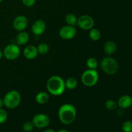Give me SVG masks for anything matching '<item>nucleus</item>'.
Here are the masks:
<instances>
[{
	"label": "nucleus",
	"instance_id": "obj_21",
	"mask_svg": "<svg viewBox=\"0 0 132 132\" xmlns=\"http://www.w3.org/2000/svg\"><path fill=\"white\" fill-rule=\"evenodd\" d=\"M86 64L88 69L96 70L98 67V62L97 59L94 57H90L87 59Z\"/></svg>",
	"mask_w": 132,
	"mask_h": 132
},
{
	"label": "nucleus",
	"instance_id": "obj_24",
	"mask_svg": "<svg viewBox=\"0 0 132 132\" xmlns=\"http://www.w3.org/2000/svg\"><path fill=\"white\" fill-rule=\"evenodd\" d=\"M123 132H132V122L130 121H125L122 126Z\"/></svg>",
	"mask_w": 132,
	"mask_h": 132
},
{
	"label": "nucleus",
	"instance_id": "obj_23",
	"mask_svg": "<svg viewBox=\"0 0 132 132\" xmlns=\"http://www.w3.org/2000/svg\"><path fill=\"white\" fill-rule=\"evenodd\" d=\"M34 125L32 122V121H27L24 123H23V126H22V128L23 130L25 132H30L34 128Z\"/></svg>",
	"mask_w": 132,
	"mask_h": 132
},
{
	"label": "nucleus",
	"instance_id": "obj_11",
	"mask_svg": "<svg viewBox=\"0 0 132 132\" xmlns=\"http://www.w3.org/2000/svg\"><path fill=\"white\" fill-rule=\"evenodd\" d=\"M46 27V25L45 21H43V19H37L36 21L34 22L31 30L34 34L39 36L42 35L45 32Z\"/></svg>",
	"mask_w": 132,
	"mask_h": 132
},
{
	"label": "nucleus",
	"instance_id": "obj_18",
	"mask_svg": "<svg viewBox=\"0 0 132 132\" xmlns=\"http://www.w3.org/2000/svg\"><path fill=\"white\" fill-rule=\"evenodd\" d=\"M65 22L68 25L75 27L77 24V18L73 14H68L65 16Z\"/></svg>",
	"mask_w": 132,
	"mask_h": 132
},
{
	"label": "nucleus",
	"instance_id": "obj_4",
	"mask_svg": "<svg viewBox=\"0 0 132 132\" xmlns=\"http://www.w3.org/2000/svg\"><path fill=\"white\" fill-rule=\"evenodd\" d=\"M101 68L105 73L114 75L118 72L119 64L116 59L112 57H105L101 62Z\"/></svg>",
	"mask_w": 132,
	"mask_h": 132
},
{
	"label": "nucleus",
	"instance_id": "obj_30",
	"mask_svg": "<svg viewBox=\"0 0 132 132\" xmlns=\"http://www.w3.org/2000/svg\"><path fill=\"white\" fill-rule=\"evenodd\" d=\"M57 132H70V131H68V130H64V129H63V130H59V131H58Z\"/></svg>",
	"mask_w": 132,
	"mask_h": 132
},
{
	"label": "nucleus",
	"instance_id": "obj_12",
	"mask_svg": "<svg viewBox=\"0 0 132 132\" xmlns=\"http://www.w3.org/2000/svg\"><path fill=\"white\" fill-rule=\"evenodd\" d=\"M23 55L24 57L28 59H35L38 55L37 47L34 45H28L23 50Z\"/></svg>",
	"mask_w": 132,
	"mask_h": 132
},
{
	"label": "nucleus",
	"instance_id": "obj_16",
	"mask_svg": "<svg viewBox=\"0 0 132 132\" xmlns=\"http://www.w3.org/2000/svg\"><path fill=\"white\" fill-rule=\"evenodd\" d=\"M50 99L48 94L45 92H40L36 95V101L38 104H45L47 103Z\"/></svg>",
	"mask_w": 132,
	"mask_h": 132
},
{
	"label": "nucleus",
	"instance_id": "obj_28",
	"mask_svg": "<svg viewBox=\"0 0 132 132\" xmlns=\"http://www.w3.org/2000/svg\"><path fill=\"white\" fill-rule=\"evenodd\" d=\"M43 132H55V131L53 130V129H47V130H45Z\"/></svg>",
	"mask_w": 132,
	"mask_h": 132
},
{
	"label": "nucleus",
	"instance_id": "obj_32",
	"mask_svg": "<svg viewBox=\"0 0 132 132\" xmlns=\"http://www.w3.org/2000/svg\"><path fill=\"white\" fill-rule=\"evenodd\" d=\"M119 132H123V131H119Z\"/></svg>",
	"mask_w": 132,
	"mask_h": 132
},
{
	"label": "nucleus",
	"instance_id": "obj_5",
	"mask_svg": "<svg viewBox=\"0 0 132 132\" xmlns=\"http://www.w3.org/2000/svg\"><path fill=\"white\" fill-rule=\"evenodd\" d=\"M81 79L85 86L92 87L97 83L99 81V73L96 70L88 69L82 73Z\"/></svg>",
	"mask_w": 132,
	"mask_h": 132
},
{
	"label": "nucleus",
	"instance_id": "obj_20",
	"mask_svg": "<svg viewBox=\"0 0 132 132\" xmlns=\"http://www.w3.org/2000/svg\"><path fill=\"white\" fill-rule=\"evenodd\" d=\"M37 49L38 54H41V55H45V54H46L49 52L50 47H49L48 44L45 43H40L38 45Z\"/></svg>",
	"mask_w": 132,
	"mask_h": 132
},
{
	"label": "nucleus",
	"instance_id": "obj_9",
	"mask_svg": "<svg viewBox=\"0 0 132 132\" xmlns=\"http://www.w3.org/2000/svg\"><path fill=\"white\" fill-rule=\"evenodd\" d=\"M76 31L75 27L70 25H65L62 27L59 30V36L62 39L65 40H70L73 39L76 35Z\"/></svg>",
	"mask_w": 132,
	"mask_h": 132
},
{
	"label": "nucleus",
	"instance_id": "obj_22",
	"mask_svg": "<svg viewBox=\"0 0 132 132\" xmlns=\"http://www.w3.org/2000/svg\"><path fill=\"white\" fill-rule=\"evenodd\" d=\"M105 107L106 109L109 110H114L117 108V103H116L115 101L112 100V99H109V100H107L105 102Z\"/></svg>",
	"mask_w": 132,
	"mask_h": 132
},
{
	"label": "nucleus",
	"instance_id": "obj_27",
	"mask_svg": "<svg viewBox=\"0 0 132 132\" xmlns=\"http://www.w3.org/2000/svg\"><path fill=\"white\" fill-rule=\"evenodd\" d=\"M4 106V103H3V100L1 99H0V109L3 108V106Z\"/></svg>",
	"mask_w": 132,
	"mask_h": 132
},
{
	"label": "nucleus",
	"instance_id": "obj_7",
	"mask_svg": "<svg viewBox=\"0 0 132 132\" xmlns=\"http://www.w3.org/2000/svg\"><path fill=\"white\" fill-rule=\"evenodd\" d=\"M77 25L84 30H90L94 26V20L90 15H82L77 18Z\"/></svg>",
	"mask_w": 132,
	"mask_h": 132
},
{
	"label": "nucleus",
	"instance_id": "obj_17",
	"mask_svg": "<svg viewBox=\"0 0 132 132\" xmlns=\"http://www.w3.org/2000/svg\"><path fill=\"white\" fill-rule=\"evenodd\" d=\"M101 36V32L97 28H92V29L90 30V32H89V37H90V39H92V41H98V40L100 39Z\"/></svg>",
	"mask_w": 132,
	"mask_h": 132
},
{
	"label": "nucleus",
	"instance_id": "obj_19",
	"mask_svg": "<svg viewBox=\"0 0 132 132\" xmlns=\"http://www.w3.org/2000/svg\"><path fill=\"white\" fill-rule=\"evenodd\" d=\"M64 82H65L66 88L68 90H73L77 86V81L74 77H69Z\"/></svg>",
	"mask_w": 132,
	"mask_h": 132
},
{
	"label": "nucleus",
	"instance_id": "obj_3",
	"mask_svg": "<svg viewBox=\"0 0 132 132\" xmlns=\"http://www.w3.org/2000/svg\"><path fill=\"white\" fill-rule=\"evenodd\" d=\"M4 106L9 109H15L20 104L21 97L17 90H10L8 92L3 98Z\"/></svg>",
	"mask_w": 132,
	"mask_h": 132
},
{
	"label": "nucleus",
	"instance_id": "obj_29",
	"mask_svg": "<svg viewBox=\"0 0 132 132\" xmlns=\"http://www.w3.org/2000/svg\"><path fill=\"white\" fill-rule=\"evenodd\" d=\"M3 56V52L0 50V60L2 59Z\"/></svg>",
	"mask_w": 132,
	"mask_h": 132
},
{
	"label": "nucleus",
	"instance_id": "obj_26",
	"mask_svg": "<svg viewBox=\"0 0 132 132\" xmlns=\"http://www.w3.org/2000/svg\"><path fill=\"white\" fill-rule=\"evenodd\" d=\"M22 3L27 7H31L36 3V0H21Z\"/></svg>",
	"mask_w": 132,
	"mask_h": 132
},
{
	"label": "nucleus",
	"instance_id": "obj_15",
	"mask_svg": "<svg viewBox=\"0 0 132 132\" xmlns=\"http://www.w3.org/2000/svg\"><path fill=\"white\" fill-rule=\"evenodd\" d=\"M104 50L106 54L108 55H112L117 50V45L113 41H108L104 44Z\"/></svg>",
	"mask_w": 132,
	"mask_h": 132
},
{
	"label": "nucleus",
	"instance_id": "obj_2",
	"mask_svg": "<svg viewBox=\"0 0 132 132\" xmlns=\"http://www.w3.org/2000/svg\"><path fill=\"white\" fill-rule=\"evenodd\" d=\"M46 88L52 95L58 96L64 93L65 90V82L63 78L58 76H54L48 79L46 83Z\"/></svg>",
	"mask_w": 132,
	"mask_h": 132
},
{
	"label": "nucleus",
	"instance_id": "obj_31",
	"mask_svg": "<svg viewBox=\"0 0 132 132\" xmlns=\"http://www.w3.org/2000/svg\"><path fill=\"white\" fill-rule=\"evenodd\" d=\"M3 1V0H0V3H1V2H2V1Z\"/></svg>",
	"mask_w": 132,
	"mask_h": 132
},
{
	"label": "nucleus",
	"instance_id": "obj_25",
	"mask_svg": "<svg viewBox=\"0 0 132 132\" xmlns=\"http://www.w3.org/2000/svg\"><path fill=\"white\" fill-rule=\"evenodd\" d=\"M8 118V115L6 111L3 108L0 109V124H3L6 122Z\"/></svg>",
	"mask_w": 132,
	"mask_h": 132
},
{
	"label": "nucleus",
	"instance_id": "obj_1",
	"mask_svg": "<svg viewBox=\"0 0 132 132\" xmlns=\"http://www.w3.org/2000/svg\"><path fill=\"white\" fill-rule=\"evenodd\" d=\"M77 111L71 104H63L58 111V117L61 122L64 125H70L76 120Z\"/></svg>",
	"mask_w": 132,
	"mask_h": 132
},
{
	"label": "nucleus",
	"instance_id": "obj_10",
	"mask_svg": "<svg viewBox=\"0 0 132 132\" xmlns=\"http://www.w3.org/2000/svg\"><path fill=\"white\" fill-rule=\"evenodd\" d=\"M28 26V19L24 15H20L17 16L13 21V27L17 31H24Z\"/></svg>",
	"mask_w": 132,
	"mask_h": 132
},
{
	"label": "nucleus",
	"instance_id": "obj_14",
	"mask_svg": "<svg viewBox=\"0 0 132 132\" xmlns=\"http://www.w3.org/2000/svg\"><path fill=\"white\" fill-rule=\"evenodd\" d=\"M29 41V35L24 31H21L15 37V44L18 46H23L26 45Z\"/></svg>",
	"mask_w": 132,
	"mask_h": 132
},
{
	"label": "nucleus",
	"instance_id": "obj_8",
	"mask_svg": "<svg viewBox=\"0 0 132 132\" xmlns=\"http://www.w3.org/2000/svg\"><path fill=\"white\" fill-rule=\"evenodd\" d=\"M32 122L34 125L35 127L37 128H45L50 125V119L47 115L39 113L33 117Z\"/></svg>",
	"mask_w": 132,
	"mask_h": 132
},
{
	"label": "nucleus",
	"instance_id": "obj_6",
	"mask_svg": "<svg viewBox=\"0 0 132 132\" xmlns=\"http://www.w3.org/2000/svg\"><path fill=\"white\" fill-rule=\"evenodd\" d=\"M3 55L8 60H15L18 59L21 54L20 48L16 44H9L4 48Z\"/></svg>",
	"mask_w": 132,
	"mask_h": 132
},
{
	"label": "nucleus",
	"instance_id": "obj_13",
	"mask_svg": "<svg viewBox=\"0 0 132 132\" xmlns=\"http://www.w3.org/2000/svg\"><path fill=\"white\" fill-rule=\"evenodd\" d=\"M117 105L123 110L130 108L132 105V97L128 95H122L119 99Z\"/></svg>",
	"mask_w": 132,
	"mask_h": 132
}]
</instances>
